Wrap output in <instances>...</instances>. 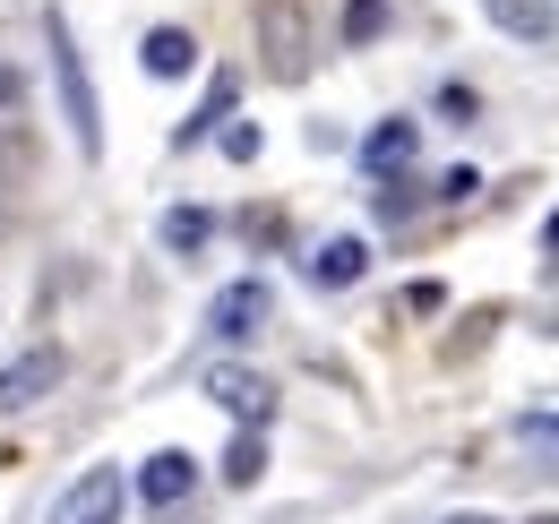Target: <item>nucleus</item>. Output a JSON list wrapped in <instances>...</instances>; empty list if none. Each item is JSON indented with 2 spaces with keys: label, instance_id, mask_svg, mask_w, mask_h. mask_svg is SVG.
<instances>
[{
  "label": "nucleus",
  "instance_id": "nucleus-5",
  "mask_svg": "<svg viewBox=\"0 0 559 524\" xmlns=\"http://www.w3.org/2000/svg\"><path fill=\"white\" fill-rule=\"evenodd\" d=\"M190 481H199V464L181 456V448H164V456H146L139 499H146V508H181V499H190Z\"/></svg>",
  "mask_w": 559,
  "mask_h": 524
},
{
  "label": "nucleus",
  "instance_id": "nucleus-17",
  "mask_svg": "<svg viewBox=\"0 0 559 524\" xmlns=\"http://www.w3.org/2000/svg\"><path fill=\"white\" fill-rule=\"evenodd\" d=\"M534 524H559V516H534Z\"/></svg>",
  "mask_w": 559,
  "mask_h": 524
},
{
  "label": "nucleus",
  "instance_id": "nucleus-16",
  "mask_svg": "<svg viewBox=\"0 0 559 524\" xmlns=\"http://www.w3.org/2000/svg\"><path fill=\"white\" fill-rule=\"evenodd\" d=\"M551 250H559V215H551Z\"/></svg>",
  "mask_w": 559,
  "mask_h": 524
},
{
  "label": "nucleus",
  "instance_id": "nucleus-12",
  "mask_svg": "<svg viewBox=\"0 0 559 524\" xmlns=\"http://www.w3.org/2000/svg\"><path fill=\"white\" fill-rule=\"evenodd\" d=\"M164 241H173V250H199V241H207V215H173Z\"/></svg>",
  "mask_w": 559,
  "mask_h": 524
},
{
  "label": "nucleus",
  "instance_id": "nucleus-13",
  "mask_svg": "<svg viewBox=\"0 0 559 524\" xmlns=\"http://www.w3.org/2000/svg\"><path fill=\"white\" fill-rule=\"evenodd\" d=\"M379 17H388V0H353V9H345V35H379Z\"/></svg>",
  "mask_w": 559,
  "mask_h": 524
},
{
  "label": "nucleus",
  "instance_id": "nucleus-6",
  "mask_svg": "<svg viewBox=\"0 0 559 524\" xmlns=\"http://www.w3.org/2000/svg\"><path fill=\"white\" fill-rule=\"evenodd\" d=\"M190 69H199V44L181 26H155L146 35V78H190Z\"/></svg>",
  "mask_w": 559,
  "mask_h": 524
},
{
  "label": "nucleus",
  "instance_id": "nucleus-4",
  "mask_svg": "<svg viewBox=\"0 0 559 524\" xmlns=\"http://www.w3.org/2000/svg\"><path fill=\"white\" fill-rule=\"evenodd\" d=\"M207 395L224 404V413H241V421H267V404H276V388H267L259 370H233V361L207 370Z\"/></svg>",
  "mask_w": 559,
  "mask_h": 524
},
{
  "label": "nucleus",
  "instance_id": "nucleus-9",
  "mask_svg": "<svg viewBox=\"0 0 559 524\" xmlns=\"http://www.w3.org/2000/svg\"><path fill=\"white\" fill-rule=\"evenodd\" d=\"M490 17H499L508 35H525V44H543V35H551V17H543L534 0H490Z\"/></svg>",
  "mask_w": 559,
  "mask_h": 524
},
{
  "label": "nucleus",
  "instance_id": "nucleus-3",
  "mask_svg": "<svg viewBox=\"0 0 559 524\" xmlns=\"http://www.w3.org/2000/svg\"><path fill=\"white\" fill-rule=\"evenodd\" d=\"M52 388H61V353L35 344V353H17L0 370V413H17V404H35V395H52Z\"/></svg>",
  "mask_w": 559,
  "mask_h": 524
},
{
  "label": "nucleus",
  "instance_id": "nucleus-7",
  "mask_svg": "<svg viewBox=\"0 0 559 524\" xmlns=\"http://www.w3.org/2000/svg\"><path fill=\"white\" fill-rule=\"evenodd\" d=\"M52 61H61V86H70V121H78V138L95 146V95H86V78H78V52H70V35L52 26Z\"/></svg>",
  "mask_w": 559,
  "mask_h": 524
},
{
  "label": "nucleus",
  "instance_id": "nucleus-8",
  "mask_svg": "<svg viewBox=\"0 0 559 524\" xmlns=\"http://www.w3.org/2000/svg\"><path fill=\"white\" fill-rule=\"evenodd\" d=\"M361 266H370V250H361V241H328V250L310 259V284H328V293H345V284L361 275Z\"/></svg>",
  "mask_w": 559,
  "mask_h": 524
},
{
  "label": "nucleus",
  "instance_id": "nucleus-15",
  "mask_svg": "<svg viewBox=\"0 0 559 524\" xmlns=\"http://www.w3.org/2000/svg\"><path fill=\"white\" fill-rule=\"evenodd\" d=\"M448 524H490V516H448Z\"/></svg>",
  "mask_w": 559,
  "mask_h": 524
},
{
  "label": "nucleus",
  "instance_id": "nucleus-11",
  "mask_svg": "<svg viewBox=\"0 0 559 524\" xmlns=\"http://www.w3.org/2000/svg\"><path fill=\"white\" fill-rule=\"evenodd\" d=\"M525 448H543V456H559V413H525Z\"/></svg>",
  "mask_w": 559,
  "mask_h": 524
},
{
  "label": "nucleus",
  "instance_id": "nucleus-10",
  "mask_svg": "<svg viewBox=\"0 0 559 524\" xmlns=\"http://www.w3.org/2000/svg\"><path fill=\"white\" fill-rule=\"evenodd\" d=\"M405 155H414V121H388L370 138V164H405Z\"/></svg>",
  "mask_w": 559,
  "mask_h": 524
},
{
  "label": "nucleus",
  "instance_id": "nucleus-14",
  "mask_svg": "<svg viewBox=\"0 0 559 524\" xmlns=\"http://www.w3.org/2000/svg\"><path fill=\"white\" fill-rule=\"evenodd\" d=\"M224 473H233V481H259V439H241V448L224 456Z\"/></svg>",
  "mask_w": 559,
  "mask_h": 524
},
{
  "label": "nucleus",
  "instance_id": "nucleus-1",
  "mask_svg": "<svg viewBox=\"0 0 559 524\" xmlns=\"http://www.w3.org/2000/svg\"><path fill=\"white\" fill-rule=\"evenodd\" d=\"M121 508H130L121 464H95V473H78L70 490L52 499V524H121Z\"/></svg>",
  "mask_w": 559,
  "mask_h": 524
},
{
  "label": "nucleus",
  "instance_id": "nucleus-2",
  "mask_svg": "<svg viewBox=\"0 0 559 524\" xmlns=\"http://www.w3.org/2000/svg\"><path fill=\"white\" fill-rule=\"evenodd\" d=\"M267 310H276V293H267L259 275H241V284H224V293H215L207 327L224 335V344H241V335H259V327H267Z\"/></svg>",
  "mask_w": 559,
  "mask_h": 524
}]
</instances>
